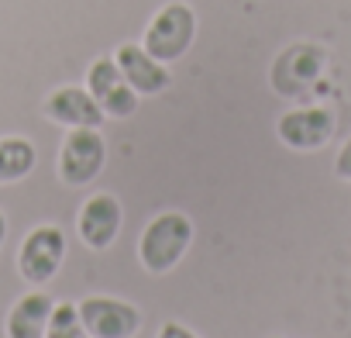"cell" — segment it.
<instances>
[{
	"label": "cell",
	"mask_w": 351,
	"mask_h": 338,
	"mask_svg": "<svg viewBox=\"0 0 351 338\" xmlns=\"http://www.w3.org/2000/svg\"><path fill=\"white\" fill-rule=\"evenodd\" d=\"M197 238V228H193V218L183 214V211H165V214H155L141 238H138V262L162 276V273H172L176 266L183 262V256L190 252Z\"/></svg>",
	"instance_id": "obj_1"
},
{
	"label": "cell",
	"mask_w": 351,
	"mask_h": 338,
	"mask_svg": "<svg viewBox=\"0 0 351 338\" xmlns=\"http://www.w3.org/2000/svg\"><path fill=\"white\" fill-rule=\"evenodd\" d=\"M327 69V49L317 45V42H293L286 45L272 66H269V87L286 97V100H296L303 93H310L320 76Z\"/></svg>",
	"instance_id": "obj_2"
},
{
	"label": "cell",
	"mask_w": 351,
	"mask_h": 338,
	"mask_svg": "<svg viewBox=\"0 0 351 338\" xmlns=\"http://www.w3.org/2000/svg\"><path fill=\"white\" fill-rule=\"evenodd\" d=\"M193 38H197V11L190 4H183V0H172V4L155 11V18L145 28L141 45L148 56H155L158 63L169 66L190 52Z\"/></svg>",
	"instance_id": "obj_3"
},
{
	"label": "cell",
	"mask_w": 351,
	"mask_h": 338,
	"mask_svg": "<svg viewBox=\"0 0 351 338\" xmlns=\"http://www.w3.org/2000/svg\"><path fill=\"white\" fill-rule=\"evenodd\" d=\"M107 162V142L100 128H69L59 148V180L66 187H86L100 177V169Z\"/></svg>",
	"instance_id": "obj_4"
},
{
	"label": "cell",
	"mask_w": 351,
	"mask_h": 338,
	"mask_svg": "<svg viewBox=\"0 0 351 338\" xmlns=\"http://www.w3.org/2000/svg\"><path fill=\"white\" fill-rule=\"evenodd\" d=\"M337 117L330 107L313 104V107H293L276 121V138L293 148V152H317L334 138Z\"/></svg>",
	"instance_id": "obj_5"
},
{
	"label": "cell",
	"mask_w": 351,
	"mask_h": 338,
	"mask_svg": "<svg viewBox=\"0 0 351 338\" xmlns=\"http://www.w3.org/2000/svg\"><path fill=\"white\" fill-rule=\"evenodd\" d=\"M66 259V235L56 225H38L25 235L21 252H18V273L32 286H45Z\"/></svg>",
	"instance_id": "obj_6"
},
{
	"label": "cell",
	"mask_w": 351,
	"mask_h": 338,
	"mask_svg": "<svg viewBox=\"0 0 351 338\" xmlns=\"http://www.w3.org/2000/svg\"><path fill=\"white\" fill-rule=\"evenodd\" d=\"M80 307V321L90 338H134L141 331V311L117 297H86Z\"/></svg>",
	"instance_id": "obj_7"
},
{
	"label": "cell",
	"mask_w": 351,
	"mask_h": 338,
	"mask_svg": "<svg viewBox=\"0 0 351 338\" xmlns=\"http://www.w3.org/2000/svg\"><path fill=\"white\" fill-rule=\"evenodd\" d=\"M121 225H124V211L114 194H93L90 201H83L80 218H76V232H80L83 245L93 252L110 249L114 238L121 235Z\"/></svg>",
	"instance_id": "obj_8"
},
{
	"label": "cell",
	"mask_w": 351,
	"mask_h": 338,
	"mask_svg": "<svg viewBox=\"0 0 351 338\" xmlns=\"http://www.w3.org/2000/svg\"><path fill=\"white\" fill-rule=\"evenodd\" d=\"M114 63H117L121 76L134 87L138 97H158V93H165V90L172 87V73H169V66L158 63L155 56H148L145 45H138V42H124V45H117Z\"/></svg>",
	"instance_id": "obj_9"
},
{
	"label": "cell",
	"mask_w": 351,
	"mask_h": 338,
	"mask_svg": "<svg viewBox=\"0 0 351 338\" xmlns=\"http://www.w3.org/2000/svg\"><path fill=\"white\" fill-rule=\"evenodd\" d=\"M45 117L66 128H100L107 121L104 107L93 100V93L86 87H59L45 97L42 104Z\"/></svg>",
	"instance_id": "obj_10"
},
{
	"label": "cell",
	"mask_w": 351,
	"mask_h": 338,
	"mask_svg": "<svg viewBox=\"0 0 351 338\" xmlns=\"http://www.w3.org/2000/svg\"><path fill=\"white\" fill-rule=\"evenodd\" d=\"M52 307H56V300H52L49 293H42V290L21 297V300L11 307V314H8L4 335H8V338H45Z\"/></svg>",
	"instance_id": "obj_11"
},
{
	"label": "cell",
	"mask_w": 351,
	"mask_h": 338,
	"mask_svg": "<svg viewBox=\"0 0 351 338\" xmlns=\"http://www.w3.org/2000/svg\"><path fill=\"white\" fill-rule=\"evenodd\" d=\"M35 162H38V152L28 138H21V135L0 138V187L25 180L35 169Z\"/></svg>",
	"instance_id": "obj_12"
},
{
	"label": "cell",
	"mask_w": 351,
	"mask_h": 338,
	"mask_svg": "<svg viewBox=\"0 0 351 338\" xmlns=\"http://www.w3.org/2000/svg\"><path fill=\"white\" fill-rule=\"evenodd\" d=\"M124 83V76H121V69H117V63H114V56H100V59H93L90 63V69H86V90L93 93V100L100 104L110 90H117Z\"/></svg>",
	"instance_id": "obj_13"
},
{
	"label": "cell",
	"mask_w": 351,
	"mask_h": 338,
	"mask_svg": "<svg viewBox=\"0 0 351 338\" xmlns=\"http://www.w3.org/2000/svg\"><path fill=\"white\" fill-rule=\"evenodd\" d=\"M45 338H90V331L80 321V307L76 304H56L49 328H45Z\"/></svg>",
	"instance_id": "obj_14"
},
{
	"label": "cell",
	"mask_w": 351,
	"mask_h": 338,
	"mask_svg": "<svg viewBox=\"0 0 351 338\" xmlns=\"http://www.w3.org/2000/svg\"><path fill=\"white\" fill-rule=\"evenodd\" d=\"M100 107H104V114H107V117L124 121V117H131V114L138 111V93H134V87L124 80L117 90H110V93L100 100Z\"/></svg>",
	"instance_id": "obj_15"
},
{
	"label": "cell",
	"mask_w": 351,
	"mask_h": 338,
	"mask_svg": "<svg viewBox=\"0 0 351 338\" xmlns=\"http://www.w3.org/2000/svg\"><path fill=\"white\" fill-rule=\"evenodd\" d=\"M334 177L344 180V183H351V135H348V142L341 145V152L334 159Z\"/></svg>",
	"instance_id": "obj_16"
},
{
	"label": "cell",
	"mask_w": 351,
	"mask_h": 338,
	"mask_svg": "<svg viewBox=\"0 0 351 338\" xmlns=\"http://www.w3.org/2000/svg\"><path fill=\"white\" fill-rule=\"evenodd\" d=\"M158 338H200V335H193L183 321H165L162 331H158Z\"/></svg>",
	"instance_id": "obj_17"
},
{
	"label": "cell",
	"mask_w": 351,
	"mask_h": 338,
	"mask_svg": "<svg viewBox=\"0 0 351 338\" xmlns=\"http://www.w3.org/2000/svg\"><path fill=\"white\" fill-rule=\"evenodd\" d=\"M4 238H8V218L0 214V245H4Z\"/></svg>",
	"instance_id": "obj_18"
}]
</instances>
